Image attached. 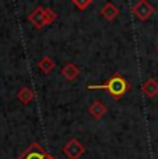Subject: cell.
Masks as SVG:
<instances>
[{"mask_svg":"<svg viewBox=\"0 0 158 159\" xmlns=\"http://www.w3.org/2000/svg\"><path fill=\"white\" fill-rule=\"evenodd\" d=\"M87 89L90 90H105L111 94L112 98L119 100L121 97L125 96V93L130 89L129 83L121 73H114L105 83L103 84H89Z\"/></svg>","mask_w":158,"mask_h":159,"instance_id":"obj_1","label":"cell"},{"mask_svg":"<svg viewBox=\"0 0 158 159\" xmlns=\"http://www.w3.org/2000/svg\"><path fill=\"white\" fill-rule=\"evenodd\" d=\"M132 13L140 21H147L151 15L156 13V7L148 0H139L136 4H133Z\"/></svg>","mask_w":158,"mask_h":159,"instance_id":"obj_2","label":"cell"},{"mask_svg":"<svg viewBox=\"0 0 158 159\" xmlns=\"http://www.w3.org/2000/svg\"><path fill=\"white\" fill-rule=\"evenodd\" d=\"M86 148L81 144V141L77 139H72L63 147V152L67 155L69 159H79L85 154Z\"/></svg>","mask_w":158,"mask_h":159,"instance_id":"obj_3","label":"cell"},{"mask_svg":"<svg viewBox=\"0 0 158 159\" xmlns=\"http://www.w3.org/2000/svg\"><path fill=\"white\" fill-rule=\"evenodd\" d=\"M47 157L49 155L46 154V151L38 143H33L18 159H47Z\"/></svg>","mask_w":158,"mask_h":159,"instance_id":"obj_4","label":"cell"},{"mask_svg":"<svg viewBox=\"0 0 158 159\" xmlns=\"http://www.w3.org/2000/svg\"><path fill=\"white\" fill-rule=\"evenodd\" d=\"M28 21L35 26L36 29H42L43 26H46L44 24V7H36L31 14L28 15Z\"/></svg>","mask_w":158,"mask_h":159,"instance_id":"obj_5","label":"cell"},{"mask_svg":"<svg viewBox=\"0 0 158 159\" xmlns=\"http://www.w3.org/2000/svg\"><path fill=\"white\" fill-rule=\"evenodd\" d=\"M60 72H61L63 78H65L67 80H69V82L75 80V79L81 75V69H79L74 62H67L65 65L61 68V71Z\"/></svg>","mask_w":158,"mask_h":159,"instance_id":"obj_6","label":"cell"},{"mask_svg":"<svg viewBox=\"0 0 158 159\" xmlns=\"http://www.w3.org/2000/svg\"><path fill=\"white\" fill-rule=\"evenodd\" d=\"M119 14V8L114 4L112 2H107L101 8V17L105 18L107 21H112L118 17Z\"/></svg>","mask_w":158,"mask_h":159,"instance_id":"obj_7","label":"cell"},{"mask_svg":"<svg viewBox=\"0 0 158 159\" xmlns=\"http://www.w3.org/2000/svg\"><path fill=\"white\" fill-rule=\"evenodd\" d=\"M142 90L148 98H153L158 94V82L154 78H148L147 80L143 83Z\"/></svg>","mask_w":158,"mask_h":159,"instance_id":"obj_8","label":"cell"},{"mask_svg":"<svg viewBox=\"0 0 158 159\" xmlns=\"http://www.w3.org/2000/svg\"><path fill=\"white\" fill-rule=\"evenodd\" d=\"M89 112L95 119H101L103 116L107 114V107H105L101 101H96L90 105Z\"/></svg>","mask_w":158,"mask_h":159,"instance_id":"obj_9","label":"cell"},{"mask_svg":"<svg viewBox=\"0 0 158 159\" xmlns=\"http://www.w3.org/2000/svg\"><path fill=\"white\" fill-rule=\"evenodd\" d=\"M17 97L21 102L26 105V104H31L33 100H35V93H33V90H31L29 87H22L18 91Z\"/></svg>","mask_w":158,"mask_h":159,"instance_id":"obj_10","label":"cell"},{"mask_svg":"<svg viewBox=\"0 0 158 159\" xmlns=\"http://www.w3.org/2000/svg\"><path fill=\"white\" fill-rule=\"evenodd\" d=\"M38 66H39V69H40L42 72H44V73H49V72H51L54 69V66H56V64H54V61L51 60L50 57H43L40 61H39V64H38Z\"/></svg>","mask_w":158,"mask_h":159,"instance_id":"obj_11","label":"cell"},{"mask_svg":"<svg viewBox=\"0 0 158 159\" xmlns=\"http://www.w3.org/2000/svg\"><path fill=\"white\" fill-rule=\"evenodd\" d=\"M56 18H57V14L54 13L51 8H44V24H46V25L53 24L54 21H56Z\"/></svg>","mask_w":158,"mask_h":159,"instance_id":"obj_12","label":"cell"},{"mask_svg":"<svg viewBox=\"0 0 158 159\" xmlns=\"http://www.w3.org/2000/svg\"><path fill=\"white\" fill-rule=\"evenodd\" d=\"M71 2H72V4L78 8V10L83 11V10H86L90 4H92L93 0H71Z\"/></svg>","mask_w":158,"mask_h":159,"instance_id":"obj_13","label":"cell"},{"mask_svg":"<svg viewBox=\"0 0 158 159\" xmlns=\"http://www.w3.org/2000/svg\"><path fill=\"white\" fill-rule=\"evenodd\" d=\"M47 159H54V158H51V157H50V155H49V157H47Z\"/></svg>","mask_w":158,"mask_h":159,"instance_id":"obj_14","label":"cell"},{"mask_svg":"<svg viewBox=\"0 0 158 159\" xmlns=\"http://www.w3.org/2000/svg\"><path fill=\"white\" fill-rule=\"evenodd\" d=\"M156 50H157V53H158V44H157V47H156Z\"/></svg>","mask_w":158,"mask_h":159,"instance_id":"obj_15","label":"cell"}]
</instances>
